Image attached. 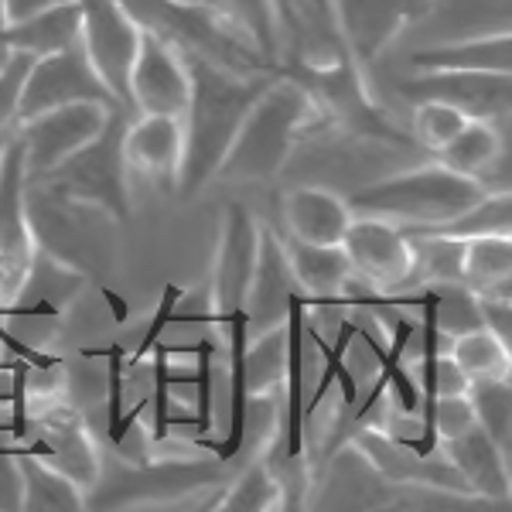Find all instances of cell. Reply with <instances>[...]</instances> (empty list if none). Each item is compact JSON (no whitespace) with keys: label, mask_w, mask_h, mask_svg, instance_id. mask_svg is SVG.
Masks as SVG:
<instances>
[{"label":"cell","mask_w":512,"mask_h":512,"mask_svg":"<svg viewBox=\"0 0 512 512\" xmlns=\"http://www.w3.org/2000/svg\"><path fill=\"white\" fill-rule=\"evenodd\" d=\"M256 250H260V222L239 202L226 205L219 212L216 260H212L209 291H205L216 332H222V325L236 311L246 308V291H250V280L256 270Z\"/></svg>","instance_id":"cell-8"},{"label":"cell","mask_w":512,"mask_h":512,"mask_svg":"<svg viewBox=\"0 0 512 512\" xmlns=\"http://www.w3.org/2000/svg\"><path fill=\"white\" fill-rule=\"evenodd\" d=\"M468 123L461 110H454L448 103H437V99H417L414 106V144L424 151H441L448 140L458 134Z\"/></svg>","instance_id":"cell-37"},{"label":"cell","mask_w":512,"mask_h":512,"mask_svg":"<svg viewBox=\"0 0 512 512\" xmlns=\"http://www.w3.org/2000/svg\"><path fill=\"white\" fill-rule=\"evenodd\" d=\"M485 195V188L472 178H461L444 164H420V168L400 171V175L376 178L369 185H359L352 195H345L352 216H373L396 222L403 229L434 226L468 205H475Z\"/></svg>","instance_id":"cell-4"},{"label":"cell","mask_w":512,"mask_h":512,"mask_svg":"<svg viewBox=\"0 0 512 512\" xmlns=\"http://www.w3.org/2000/svg\"><path fill=\"white\" fill-rule=\"evenodd\" d=\"M280 212H284L287 236L318 246H342L352 222V209L342 195L311 185L291 188L284 195V202H280Z\"/></svg>","instance_id":"cell-21"},{"label":"cell","mask_w":512,"mask_h":512,"mask_svg":"<svg viewBox=\"0 0 512 512\" xmlns=\"http://www.w3.org/2000/svg\"><path fill=\"white\" fill-rule=\"evenodd\" d=\"M441 451L448 454V461L461 472L468 482L475 499L489 502V506H509L512 499V478H509V454L499 451L489 441V434L482 427H472L454 441H444Z\"/></svg>","instance_id":"cell-20"},{"label":"cell","mask_w":512,"mask_h":512,"mask_svg":"<svg viewBox=\"0 0 512 512\" xmlns=\"http://www.w3.org/2000/svg\"><path fill=\"white\" fill-rule=\"evenodd\" d=\"M222 21H229L239 35L253 41V48L270 65H280V38H277V14L274 0H198Z\"/></svg>","instance_id":"cell-29"},{"label":"cell","mask_w":512,"mask_h":512,"mask_svg":"<svg viewBox=\"0 0 512 512\" xmlns=\"http://www.w3.org/2000/svg\"><path fill=\"white\" fill-rule=\"evenodd\" d=\"M342 250L352 263V274L376 294H396L414 284V239L396 222L352 216Z\"/></svg>","instance_id":"cell-10"},{"label":"cell","mask_w":512,"mask_h":512,"mask_svg":"<svg viewBox=\"0 0 512 512\" xmlns=\"http://www.w3.org/2000/svg\"><path fill=\"white\" fill-rule=\"evenodd\" d=\"M434 291V318L437 332L444 338L465 335L472 328H482V315H478V297L458 280H444V284H424Z\"/></svg>","instance_id":"cell-35"},{"label":"cell","mask_w":512,"mask_h":512,"mask_svg":"<svg viewBox=\"0 0 512 512\" xmlns=\"http://www.w3.org/2000/svg\"><path fill=\"white\" fill-rule=\"evenodd\" d=\"M287 253V263L294 270V280L301 287L308 308H345L342 291L352 280V263L345 256L342 246H318V243H301L294 236H280Z\"/></svg>","instance_id":"cell-19"},{"label":"cell","mask_w":512,"mask_h":512,"mask_svg":"<svg viewBox=\"0 0 512 512\" xmlns=\"http://www.w3.org/2000/svg\"><path fill=\"white\" fill-rule=\"evenodd\" d=\"M448 355L454 359V366L468 376V383L512 373V349L502 345L492 332H485V328H472L465 335L448 338Z\"/></svg>","instance_id":"cell-31"},{"label":"cell","mask_w":512,"mask_h":512,"mask_svg":"<svg viewBox=\"0 0 512 512\" xmlns=\"http://www.w3.org/2000/svg\"><path fill=\"white\" fill-rule=\"evenodd\" d=\"M181 151H185L181 117H164V113L130 117L127 134H123V154H127L130 171H140L147 181H154L161 188H175L181 171Z\"/></svg>","instance_id":"cell-18"},{"label":"cell","mask_w":512,"mask_h":512,"mask_svg":"<svg viewBox=\"0 0 512 512\" xmlns=\"http://www.w3.org/2000/svg\"><path fill=\"white\" fill-rule=\"evenodd\" d=\"M4 144H7V137H0V151H4Z\"/></svg>","instance_id":"cell-47"},{"label":"cell","mask_w":512,"mask_h":512,"mask_svg":"<svg viewBox=\"0 0 512 512\" xmlns=\"http://www.w3.org/2000/svg\"><path fill=\"white\" fill-rule=\"evenodd\" d=\"M99 294H103V301L110 304V315H113V321H117V325H127V321H130V304H127V297H120L117 291H113L110 284L99 287Z\"/></svg>","instance_id":"cell-45"},{"label":"cell","mask_w":512,"mask_h":512,"mask_svg":"<svg viewBox=\"0 0 512 512\" xmlns=\"http://www.w3.org/2000/svg\"><path fill=\"white\" fill-rule=\"evenodd\" d=\"M284 366H287V328L277 325L263 335H253L250 345H246V386H250V396L284 390Z\"/></svg>","instance_id":"cell-34"},{"label":"cell","mask_w":512,"mask_h":512,"mask_svg":"<svg viewBox=\"0 0 512 512\" xmlns=\"http://www.w3.org/2000/svg\"><path fill=\"white\" fill-rule=\"evenodd\" d=\"M468 400L475 410V424L489 434L499 451H512V383L509 376L499 379H472Z\"/></svg>","instance_id":"cell-32"},{"label":"cell","mask_w":512,"mask_h":512,"mask_svg":"<svg viewBox=\"0 0 512 512\" xmlns=\"http://www.w3.org/2000/svg\"><path fill=\"white\" fill-rule=\"evenodd\" d=\"M400 93L437 99L461 110L468 120L506 123L512 110V72H417L400 82Z\"/></svg>","instance_id":"cell-13"},{"label":"cell","mask_w":512,"mask_h":512,"mask_svg":"<svg viewBox=\"0 0 512 512\" xmlns=\"http://www.w3.org/2000/svg\"><path fill=\"white\" fill-rule=\"evenodd\" d=\"M52 4H62V0H4V14H7V24H18L31 14L45 11Z\"/></svg>","instance_id":"cell-44"},{"label":"cell","mask_w":512,"mask_h":512,"mask_svg":"<svg viewBox=\"0 0 512 512\" xmlns=\"http://www.w3.org/2000/svg\"><path fill=\"white\" fill-rule=\"evenodd\" d=\"M475 427V410H472V400L468 393H454V396H437L434 403V431H437V441H454L465 431Z\"/></svg>","instance_id":"cell-40"},{"label":"cell","mask_w":512,"mask_h":512,"mask_svg":"<svg viewBox=\"0 0 512 512\" xmlns=\"http://www.w3.org/2000/svg\"><path fill=\"white\" fill-rule=\"evenodd\" d=\"M4 31H7V14H4V0H0V62L11 55V52H7V45H4Z\"/></svg>","instance_id":"cell-46"},{"label":"cell","mask_w":512,"mask_h":512,"mask_svg":"<svg viewBox=\"0 0 512 512\" xmlns=\"http://www.w3.org/2000/svg\"><path fill=\"white\" fill-rule=\"evenodd\" d=\"M434 386H437V396H454V393H468V376L454 366V359L444 349L437 355V369H434Z\"/></svg>","instance_id":"cell-43"},{"label":"cell","mask_w":512,"mask_h":512,"mask_svg":"<svg viewBox=\"0 0 512 512\" xmlns=\"http://www.w3.org/2000/svg\"><path fill=\"white\" fill-rule=\"evenodd\" d=\"M18 472H21V509L24 512H82L89 506L86 492L52 468L45 458L24 451L18 454Z\"/></svg>","instance_id":"cell-25"},{"label":"cell","mask_w":512,"mask_h":512,"mask_svg":"<svg viewBox=\"0 0 512 512\" xmlns=\"http://www.w3.org/2000/svg\"><path fill=\"white\" fill-rule=\"evenodd\" d=\"M352 448L366 458V465L373 468L379 482H386V485L475 499L472 489H468V482L461 478V472L451 465L448 454H444L441 448H437L434 454H417V451H410L407 444L396 441L390 431H383V427H376V424L355 427Z\"/></svg>","instance_id":"cell-7"},{"label":"cell","mask_w":512,"mask_h":512,"mask_svg":"<svg viewBox=\"0 0 512 512\" xmlns=\"http://www.w3.org/2000/svg\"><path fill=\"white\" fill-rule=\"evenodd\" d=\"M410 62L417 72H512V35L492 31V35L458 38L448 45L417 48Z\"/></svg>","instance_id":"cell-23"},{"label":"cell","mask_w":512,"mask_h":512,"mask_svg":"<svg viewBox=\"0 0 512 512\" xmlns=\"http://www.w3.org/2000/svg\"><path fill=\"white\" fill-rule=\"evenodd\" d=\"M294 297H304L294 280V270L287 263L284 243L270 226H260V250H256V270L246 291V328L253 335H263L270 328L284 325Z\"/></svg>","instance_id":"cell-17"},{"label":"cell","mask_w":512,"mask_h":512,"mask_svg":"<svg viewBox=\"0 0 512 512\" xmlns=\"http://www.w3.org/2000/svg\"><path fill=\"white\" fill-rule=\"evenodd\" d=\"M82 35V7L79 0H62L45 11L31 14L18 24H7L4 45L7 52H28L31 59H45V55H59L79 45Z\"/></svg>","instance_id":"cell-22"},{"label":"cell","mask_w":512,"mask_h":512,"mask_svg":"<svg viewBox=\"0 0 512 512\" xmlns=\"http://www.w3.org/2000/svg\"><path fill=\"white\" fill-rule=\"evenodd\" d=\"M188 297V287H181V284H168L161 291V301H158V308H154V318H151V325H147V332L140 335V345L134 352L127 355V366H144V359L151 355L154 345L161 342L164 332H168L171 325H175V311H178V304Z\"/></svg>","instance_id":"cell-39"},{"label":"cell","mask_w":512,"mask_h":512,"mask_svg":"<svg viewBox=\"0 0 512 512\" xmlns=\"http://www.w3.org/2000/svg\"><path fill=\"white\" fill-rule=\"evenodd\" d=\"M28 437L38 444V458H45L52 468L69 475L82 492H93L99 485V451L93 444V434L82 424V417L65 403H45L41 414H31Z\"/></svg>","instance_id":"cell-16"},{"label":"cell","mask_w":512,"mask_h":512,"mask_svg":"<svg viewBox=\"0 0 512 512\" xmlns=\"http://www.w3.org/2000/svg\"><path fill=\"white\" fill-rule=\"evenodd\" d=\"M304 335H308V342L315 345L318 355H321V376H318V386L311 390V396L304 400V417H311L321 410V403L328 400V393H332V386H338V393H342V403L345 407H355L359 403V383H355L349 362H345V355H349V345L355 342V315L352 311H345L342 318H338L335 325V342H328L325 332H318V328H311L308 321H304Z\"/></svg>","instance_id":"cell-24"},{"label":"cell","mask_w":512,"mask_h":512,"mask_svg":"<svg viewBox=\"0 0 512 512\" xmlns=\"http://www.w3.org/2000/svg\"><path fill=\"white\" fill-rule=\"evenodd\" d=\"M188 106V69L178 45L158 31H140V48L130 72V110L140 113H164L181 117Z\"/></svg>","instance_id":"cell-14"},{"label":"cell","mask_w":512,"mask_h":512,"mask_svg":"<svg viewBox=\"0 0 512 512\" xmlns=\"http://www.w3.org/2000/svg\"><path fill=\"white\" fill-rule=\"evenodd\" d=\"M222 512H274L284 509V489H280L274 468L267 465V458H250L239 475L233 478L226 492L219 499Z\"/></svg>","instance_id":"cell-30"},{"label":"cell","mask_w":512,"mask_h":512,"mask_svg":"<svg viewBox=\"0 0 512 512\" xmlns=\"http://www.w3.org/2000/svg\"><path fill=\"white\" fill-rule=\"evenodd\" d=\"M82 7V35L79 48L86 52L89 65L110 96L117 99L123 110H130V72L140 48V24L120 0H79Z\"/></svg>","instance_id":"cell-5"},{"label":"cell","mask_w":512,"mask_h":512,"mask_svg":"<svg viewBox=\"0 0 512 512\" xmlns=\"http://www.w3.org/2000/svg\"><path fill=\"white\" fill-rule=\"evenodd\" d=\"M35 236L28 219V168L24 140L14 130L0 151V304L11 301L28 263L35 256Z\"/></svg>","instance_id":"cell-9"},{"label":"cell","mask_w":512,"mask_h":512,"mask_svg":"<svg viewBox=\"0 0 512 512\" xmlns=\"http://www.w3.org/2000/svg\"><path fill=\"white\" fill-rule=\"evenodd\" d=\"M127 123H130V113L123 110V106H113L103 130H99L89 144H82L76 154H69L62 164H55L48 175L31 178L28 185L62 198V202L96 209L99 216L117 222V226L130 222L134 205H130L127 154H123Z\"/></svg>","instance_id":"cell-3"},{"label":"cell","mask_w":512,"mask_h":512,"mask_svg":"<svg viewBox=\"0 0 512 512\" xmlns=\"http://www.w3.org/2000/svg\"><path fill=\"white\" fill-rule=\"evenodd\" d=\"M89 287V274L72 263L59 260L48 250H35L28 263V274L21 277L11 301L0 304L4 321H62L65 311L79 301Z\"/></svg>","instance_id":"cell-15"},{"label":"cell","mask_w":512,"mask_h":512,"mask_svg":"<svg viewBox=\"0 0 512 512\" xmlns=\"http://www.w3.org/2000/svg\"><path fill=\"white\" fill-rule=\"evenodd\" d=\"M151 396L147 400L154 403V444H164L171 437L175 427H192L195 431V414H185V410L175 407V362H168V352L158 342L151 349Z\"/></svg>","instance_id":"cell-33"},{"label":"cell","mask_w":512,"mask_h":512,"mask_svg":"<svg viewBox=\"0 0 512 512\" xmlns=\"http://www.w3.org/2000/svg\"><path fill=\"white\" fill-rule=\"evenodd\" d=\"M321 123L315 96L294 76H280L256 96L250 113L239 123V134L222 158L216 181L226 185H260L284 171L291 161L297 137Z\"/></svg>","instance_id":"cell-2"},{"label":"cell","mask_w":512,"mask_h":512,"mask_svg":"<svg viewBox=\"0 0 512 512\" xmlns=\"http://www.w3.org/2000/svg\"><path fill=\"white\" fill-rule=\"evenodd\" d=\"M407 236H441V239H478V236H512V195L485 192L475 205H468L458 216L434 222V226H414Z\"/></svg>","instance_id":"cell-28"},{"label":"cell","mask_w":512,"mask_h":512,"mask_svg":"<svg viewBox=\"0 0 512 512\" xmlns=\"http://www.w3.org/2000/svg\"><path fill=\"white\" fill-rule=\"evenodd\" d=\"M35 59L28 52H11L0 62V137H11L21 127V96Z\"/></svg>","instance_id":"cell-38"},{"label":"cell","mask_w":512,"mask_h":512,"mask_svg":"<svg viewBox=\"0 0 512 512\" xmlns=\"http://www.w3.org/2000/svg\"><path fill=\"white\" fill-rule=\"evenodd\" d=\"M69 103H103V106H120L110 96V89L103 86V79L93 72L86 52L76 45L69 52L59 55H45L35 59L24 82V96H21V123L38 117L45 110L55 106H69Z\"/></svg>","instance_id":"cell-12"},{"label":"cell","mask_w":512,"mask_h":512,"mask_svg":"<svg viewBox=\"0 0 512 512\" xmlns=\"http://www.w3.org/2000/svg\"><path fill=\"white\" fill-rule=\"evenodd\" d=\"M478 315H482L485 332H492L502 345L512 349V301L509 297H478Z\"/></svg>","instance_id":"cell-42"},{"label":"cell","mask_w":512,"mask_h":512,"mask_svg":"<svg viewBox=\"0 0 512 512\" xmlns=\"http://www.w3.org/2000/svg\"><path fill=\"white\" fill-rule=\"evenodd\" d=\"M434 7L437 0H332V21L345 55L366 72L410 24L431 18Z\"/></svg>","instance_id":"cell-6"},{"label":"cell","mask_w":512,"mask_h":512,"mask_svg":"<svg viewBox=\"0 0 512 512\" xmlns=\"http://www.w3.org/2000/svg\"><path fill=\"white\" fill-rule=\"evenodd\" d=\"M178 52L188 69V106L181 113L185 151H181L175 192L188 202L216 181L219 164L239 134V123L250 113L256 96L284 69L236 72L198 52H185V48H178Z\"/></svg>","instance_id":"cell-1"},{"label":"cell","mask_w":512,"mask_h":512,"mask_svg":"<svg viewBox=\"0 0 512 512\" xmlns=\"http://www.w3.org/2000/svg\"><path fill=\"white\" fill-rule=\"evenodd\" d=\"M31 451L38 454V444L21 441L14 448H0V512H18L21 509V472H18V454Z\"/></svg>","instance_id":"cell-41"},{"label":"cell","mask_w":512,"mask_h":512,"mask_svg":"<svg viewBox=\"0 0 512 512\" xmlns=\"http://www.w3.org/2000/svg\"><path fill=\"white\" fill-rule=\"evenodd\" d=\"M506 137L499 134V123L489 120H468L441 151H434V161L461 178L478 181L495 161L506 154Z\"/></svg>","instance_id":"cell-26"},{"label":"cell","mask_w":512,"mask_h":512,"mask_svg":"<svg viewBox=\"0 0 512 512\" xmlns=\"http://www.w3.org/2000/svg\"><path fill=\"white\" fill-rule=\"evenodd\" d=\"M113 106L103 103H69L45 110L38 117L24 120L18 134L24 140V168H28V181L41 178L62 164L69 154H76L82 144H89L99 130H103L106 117Z\"/></svg>","instance_id":"cell-11"},{"label":"cell","mask_w":512,"mask_h":512,"mask_svg":"<svg viewBox=\"0 0 512 512\" xmlns=\"http://www.w3.org/2000/svg\"><path fill=\"white\" fill-rule=\"evenodd\" d=\"M325 4H332V0H325Z\"/></svg>","instance_id":"cell-48"},{"label":"cell","mask_w":512,"mask_h":512,"mask_svg":"<svg viewBox=\"0 0 512 512\" xmlns=\"http://www.w3.org/2000/svg\"><path fill=\"white\" fill-rule=\"evenodd\" d=\"M82 359H106V403H103V417H106V437L117 448V431L120 420L127 414V349L120 342H110L103 349H82Z\"/></svg>","instance_id":"cell-36"},{"label":"cell","mask_w":512,"mask_h":512,"mask_svg":"<svg viewBox=\"0 0 512 512\" xmlns=\"http://www.w3.org/2000/svg\"><path fill=\"white\" fill-rule=\"evenodd\" d=\"M461 284L475 297H509L512 291V236H478L465 243Z\"/></svg>","instance_id":"cell-27"}]
</instances>
